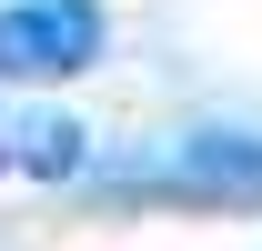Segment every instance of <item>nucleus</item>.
Wrapping results in <instances>:
<instances>
[{"mask_svg": "<svg viewBox=\"0 0 262 251\" xmlns=\"http://www.w3.org/2000/svg\"><path fill=\"white\" fill-rule=\"evenodd\" d=\"M0 171H10V131H0Z\"/></svg>", "mask_w": 262, "mask_h": 251, "instance_id": "20e7f679", "label": "nucleus"}, {"mask_svg": "<svg viewBox=\"0 0 262 251\" xmlns=\"http://www.w3.org/2000/svg\"><path fill=\"white\" fill-rule=\"evenodd\" d=\"M10 161L40 171V181H71V171H91V131L71 121V111H31V121L10 131Z\"/></svg>", "mask_w": 262, "mask_h": 251, "instance_id": "7ed1b4c3", "label": "nucleus"}, {"mask_svg": "<svg viewBox=\"0 0 262 251\" xmlns=\"http://www.w3.org/2000/svg\"><path fill=\"white\" fill-rule=\"evenodd\" d=\"M121 191H162V201H262V131H192L171 151L131 161Z\"/></svg>", "mask_w": 262, "mask_h": 251, "instance_id": "f257e3e1", "label": "nucleus"}, {"mask_svg": "<svg viewBox=\"0 0 262 251\" xmlns=\"http://www.w3.org/2000/svg\"><path fill=\"white\" fill-rule=\"evenodd\" d=\"M101 0H10L0 10V81H71L101 61Z\"/></svg>", "mask_w": 262, "mask_h": 251, "instance_id": "f03ea898", "label": "nucleus"}]
</instances>
